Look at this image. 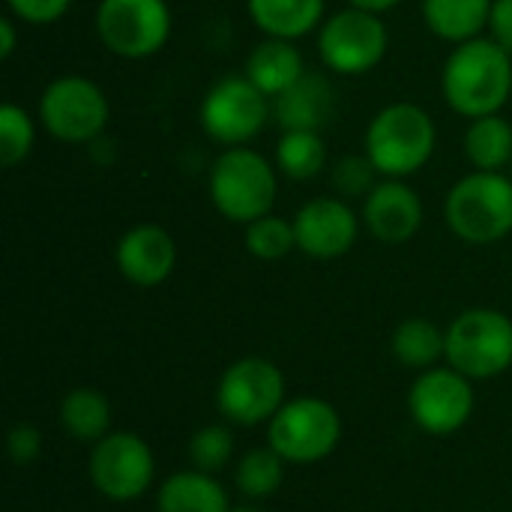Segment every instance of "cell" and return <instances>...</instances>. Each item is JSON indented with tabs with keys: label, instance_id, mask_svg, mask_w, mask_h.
I'll list each match as a JSON object with an SVG mask.
<instances>
[{
	"label": "cell",
	"instance_id": "6da1fadb",
	"mask_svg": "<svg viewBox=\"0 0 512 512\" xmlns=\"http://www.w3.org/2000/svg\"><path fill=\"white\" fill-rule=\"evenodd\" d=\"M444 99L462 117H489L498 114L512 93L510 51L495 39H468L462 42L444 66Z\"/></svg>",
	"mask_w": 512,
	"mask_h": 512
},
{
	"label": "cell",
	"instance_id": "7a4b0ae2",
	"mask_svg": "<svg viewBox=\"0 0 512 512\" xmlns=\"http://www.w3.org/2000/svg\"><path fill=\"white\" fill-rule=\"evenodd\" d=\"M435 123L432 117L411 102L387 105L375 114L366 132V156L393 180L417 174L435 153Z\"/></svg>",
	"mask_w": 512,
	"mask_h": 512
},
{
	"label": "cell",
	"instance_id": "3957f363",
	"mask_svg": "<svg viewBox=\"0 0 512 512\" xmlns=\"http://www.w3.org/2000/svg\"><path fill=\"white\" fill-rule=\"evenodd\" d=\"M450 231L474 246H489L512 231V180L501 171H474L459 180L444 204Z\"/></svg>",
	"mask_w": 512,
	"mask_h": 512
},
{
	"label": "cell",
	"instance_id": "277c9868",
	"mask_svg": "<svg viewBox=\"0 0 512 512\" xmlns=\"http://www.w3.org/2000/svg\"><path fill=\"white\" fill-rule=\"evenodd\" d=\"M210 198L225 219L249 225L273 210L276 174L261 153L249 147H231L210 171Z\"/></svg>",
	"mask_w": 512,
	"mask_h": 512
},
{
	"label": "cell",
	"instance_id": "5b68a950",
	"mask_svg": "<svg viewBox=\"0 0 512 512\" xmlns=\"http://www.w3.org/2000/svg\"><path fill=\"white\" fill-rule=\"evenodd\" d=\"M447 360L465 378H498L512 366V321L495 309H468L447 330Z\"/></svg>",
	"mask_w": 512,
	"mask_h": 512
},
{
	"label": "cell",
	"instance_id": "8992f818",
	"mask_svg": "<svg viewBox=\"0 0 512 512\" xmlns=\"http://www.w3.org/2000/svg\"><path fill=\"white\" fill-rule=\"evenodd\" d=\"M267 438L270 447L291 465L321 462L336 450L342 438V417L330 402L318 396L288 399L270 420Z\"/></svg>",
	"mask_w": 512,
	"mask_h": 512
},
{
	"label": "cell",
	"instance_id": "52a82bcc",
	"mask_svg": "<svg viewBox=\"0 0 512 512\" xmlns=\"http://www.w3.org/2000/svg\"><path fill=\"white\" fill-rule=\"evenodd\" d=\"M216 405L225 420L237 426H258L273 420L285 405V378L276 363L264 357H243L225 369Z\"/></svg>",
	"mask_w": 512,
	"mask_h": 512
},
{
	"label": "cell",
	"instance_id": "ba28073f",
	"mask_svg": "<svg viewBox=\"0 0 512 512\" xmlns=\"http://www.w3.org/2000/svg\"><path fill=\"white\" fill-rule=\"evenodd\" d=\"M39 120L57 141L90 144L108 123V99L93 81L66 75L45 87L39 99Z\"/></svg>",
	"mask_w": 512,
	"mask_h": 512
},
{
	"label": "cell",
	"instance_id": "9c48e42d",
	"mask_svg": "<svg viewBox=\"0 0 512 512\" xmlns=\"http://www.w3.org/2000/svg\"><path fill=\"white\" fill-rule=\"evenodd\" d=\"M96 33L102 45L120 57L138 60L156 54L171 33L165 0H102L96 9Z\"/></svg>",
	"mask_w": 512,
	"mask_h": 512
},
{
	"label": "cell",
	"instance_id": "30bf717a",
	"mask_svg": "<svg viewBox=\"0 0 512 512\" xmlns=\"http://www.w3.org/2000/svg\"><path fill=\"white\" fill-rule=\"evenodd\" d=\"M156 474V459L144 438L135 432H108L93 444L90 483L108 501L126 504L141 498Z\"/></svg>",
	"mask_w": 512,
	"mask_h": 512
},
{
	"label": "cell",
	"instance_id": "8fae6325",
	"mask_svg": "<svg viewBox=\"0 0 512 512\" xmlns=\"http://www.w3.org/2000/svg\"><path fill=\"white\" fill-rule=\"evenodd\" d=\"M318 51L327 69L339 75H363L387 54V27L375 12L351 6L327 18L318 33Z\"/></svg>",
	"mask_w": 512,
	"mask_h": 512
},
{
	"label": "cell",
	"instance_id": "7c38bea8",
	"mask_svg": "<svg viewBox=\"0 0 512 512\" xmlns=\"http://www.w3.org/2000/svg\"><path fill=\"white\" fill-rule=\"evenodd\" d=\"M267 120V96L243 75H228L216 81L201 102L204 132L228 147L252 141Z\"/></svg>",
	"mask_w": 512,
	"mask_h": 512
},
{
	"label": "cell",
	"instance_id": "4fadbf2b",
	"mask_svg": "<svg viewBox=\"0 0 512 512\" xmlns=\"http://www.w3.org/2000/svg\"><path fill=\"white\" fill-rule=\"evenodd\" d=\"M408 408L414 423L429 435H453L474 414V390L471 378L450 369H426L411 393Z\"/></svg>",
	"mask_w": 512,
	"mask_h": 512
},
{
	"label": "cell",
	"instance_id": "5bb4252c",
	"mask_svg": "<svg viewBox=\"0 0 512 512\" xmlns=\"http://www.w3.org/2000/svg\"><path fill=\"white\" fill-rule=\"evenodd\" d=\"M291 225L297 249L321 261L345 255L357 240V216L339 198H315L303 204Z\"/></svg>",
	"mask_w": 512,
	"mask_h": 512
},
{
	"label": "cell",
	"instance_id": "9a60e30c",
	"mask_svg": "<svg viewBox=\"0 0 512 512\" xmlns=\"http://www.w3.org/2000/svg\"><path fill=\"white\" fill-rule=\"evenodd\" d=\"M363 222L381 243H408L423 225V204L411 186L387 180L366 195Z\"/></svg>",
	"mask_w": 512,
	"mask_h": 512
},
{
	"label": "cell",
	"instance_id": "2e32d148",
	"mask_svg": "<svg viewBox=\"0 0 512 512\" xmlns=\"http://www.w3.org/2000/svg\"><path fill=\"white\" fill-rule=\"evenodd\" d=\"M177 261L174 240L159 225H138L126 231L117 243V267L138 288L162 285Z\"/></svg>",
	"mask_w": 512,
	"mask_h": 512
},
{
	"label": "cell",
	"instance_id": "e0dca14e",
	"mask_svg": "<svg viewBox=\"0 0 512 512\" xmlns=\"http://www.w3.org/2000/svg\"><path fill=\"white\" fill-rule=\"evenodd\" d=\"M336 96L324 75L306 72L297 84L276 96V120L285 132H321L333 117Z\"/></svg>",
	"mask_w": 512,
	"mask_h": 512
},
{
	"label": "cell",
	"instance_id": "ac0fdd59",
	"mask_svg": "<svg viewBox=\"0 0 512 512\" xmlns=\"http://www.w3.org/2000/svg\"><path fill=\"white\" fill-rule=\"evenodd\" d=\"M306 75L300 51L291 45V39H267L252 48L246 60V78L264 93V96H279L291 84H297Z\"/></svg>",
	"mask_w": 512,
	"mask_h": 512
},
{
	"label": "cell",
	"instance_id": "d6986e66",
	"mask_svg": "<svg viewBox=\"0 0 512 512\" xmlns=\"http://www.w3.org/2000/svg\"><path fill=\"white\" fill-rule=\"evenodd\" d=\"M159 512H228V495L216 483L213 474L204 471H180L168 477L156 498Z\"/></svg>",
	"mask_w": 512,
	"mask_h": 512
},
{
	"label": "cell",
	"instance_id": "ffe728a7",
	"mask_svg": "<svg viewBox=\"0 0 512 512\" xmlns=\"http://www.w3.org/2000/svg\"><path fill=\"white\" fill-rule=\"evenodd\" d=\"M492 0H423V18L429 30L447 42L477 39L489 27Z\"/></svg>",
	"mask_w": 512,
	"mask_h": 512
},
{
	"label": "cell",
	"instance_id": "44dd1931",
	"mask_svg": "<svg viewBox=\"0 0 512 512\" xmlns=\"http://www.w3.org/2000/svg\"><path fill=\"white\" fill-rule=\"evenodd\" d=\"M249 15L273 39H300L318 27L324 0H249Z\"/></svg>",
	"mask_w": 512,
	"mask_h": 512
},
{
	"label": "cell",
	"instance_id": "7402d4cb",
	"mask_svg": "<svg viewBox=\"0 0 512 512\" xmlns=\"http://www.w3.org/2000/svg\"><path fill=\"white\" fill-rule=\"evenodd\" d=\"M60 426L69 438L96 444L111 429V405L93 387H78L60 402Z\"/></svg>",
	"mask_w": 512,
	"mask_h": 512
},
{
	"label": "cell",
	"instance_id": "603a6c76",
	"mask_svg": "<svg viewBox=\"0 0 512 512\" xmlns=\"http://www.w3.org/2000/svg\"><path fill=\"white\" fill-rule=\"evenodd\" d=\"M465 153L477 171H501L512 162V126L498 117H477L465 132Z\"/></svg>",
	"mask_w": 512,
	"mask_h": 512
},
{
	"label": "cell",
	"instance_id": "cb8c5ba5",
	"mask_svg": "<svg viewBox=\"0 0 512 512\" xmlns=\"http://www.w3.org/2000/svg\"><path fill=\"white\" fill-rule=\"evenodd\" d=\"M393 354L408 369H432V363L447 357V333L429 318H408L393 333Z\"/></svg>",
	"mask_w": 512,
	"mask_h": 512
},
{
	"label": "cell",
	"instance_id": "d4e9b609",
	"mask_svg": "<svg viewBox=\"0 0 512 512\" xmlns=\"http://www.w3.org/2000/svg\"><path fill=\"white\" fill-rule=\"evenodd\" d=\"M285 459L273 450V447H258V450H249L240 465H237V474H234V483L237 489L249 498V501H264V498H273L282 483H285Z\"/></svg>",
	"mask_w": 512,
	"mask_h": 512
},
{
	"label": "cell",
	"instance_id": "484cf974",
	"mask_svg": "<svg viewBox=\"0 0 512 512\" xmlns=\"http://www.w3.org/2000/svg\"><path fill=\"white\" fill-rule=\"evenodd\" d=\"M276 162L291 180H312L327 165V144L321 132H285L276 147Z\"/></svg>",
	"mask_w": 512,
	"mask_h": 512
},
{
	"label": "cell",
	"instance_id": "4316f807",
	"mask_svg": "<svg viewBox=\"0 0 512 512\" xmlns=\"http://www.w3.org/2000/svg\"><path fill=\"white\" fill-rule=\"evenodd\" d=\"M297 246V237H294V225H288L285 219L279 216H261L255 222H249L246 228V249L261 258V261H279L285 258L291 249Z\"/></svg>",
	"mask_w": 512,
	"mask_h": 512
},
{
	"label": "cell",
	"instance_id": "83f0119b",
	"mask_svg": "<svg viewBox=\"0 0 512 512\" xmlns=\"http://www.w3.org/2000/svg\"><path fill=\"white\" fill-rule=\"evenodd\" d=\"M189 459L195 471H204V474L222 471L234 459V435L219 423L198 429L189 441Z\"/></svg>",
	"mask_w": 512,
	"mask_h": 512
},
{
	"label": "cell",
	"instance_id": "f1b7e54d",
	"mask_svg": "<svg viewBox=\"0 0 512 512\" xmlns=\"http://www.w3.org/2000/svg\"><path fill=\"white\" fill-rule=\"evenodd\" d=\"M33 147V120L18 105L0 108V162L6 168L18 165Z\"/></svg>",
	"mask_w": 512,
	"mask_h": 512
},
{
	"label": "cell",
	"instance_id": "f546056e",
	"mask_svg": "<svg viewBox=\"0 0 512 512\" xmlns=\"http://www.w3.org/2000/svg\"><path fill=\"white\" fill-rule=\"evenodd\" d=\"M375 174H378V168L372 165L369 156H342L333 168V186L345 198H360L378 186Z\"/></svg>",
	"mask_w": 512,
	"mask_h": 512
},
{
	"label": "cell",
	"instance_id": "4dcf8cb0",
	"mask_svg": "<svg viewBox=\"0 0 512 512\" xmlns=\"http://www.w3.org/2000/svg\"><path fill=\"white\" fill-rule=\"evenodd\" d=\"M6 450H9V459L15 465H21V468L30 465V462H36L39 453H42V435H39V429L30 426V423L12 426V432L6 438Z\"/></svg>",
	"mask_w": 512,
	"mask_h": 512
},
{
	"label": "cell",
	"instance_id": "1f68e13d",
	"mask_svg": "<svg viewBox=\"0 0 512 512\" xmlns=\"http://www.w3.org/2000/svg\"><path fill=\"white\" fill-rule=\"evenodd\" d=\"M72 0H9V9L27 24H51L57 21Z\"/></svg>",
	"mask_w": 512,
	"mask_h": 512
},
{
	"label": "cell",
	"instance_id": "d6a6232c",
	"mask_svg": "<svg viewBox=\"0 0 512 512\" xmlns=\"http://www.w3.org/2000/svg\"><path fill=\"white\" fill-rule=\"evenodd\" d=\"M489 30L492 39L512 54V0H492Z\"/></svg>",
	"mask_w": 512,
	"mask_h": 512
},
{
	"label": "cell",
	"instance_id": "836d02e7",
	"mask_svg": "<svg viewBox=\"0 0 512 512\" xmlns=\"http://www.w3.org/2000/svg\"><path fill=\"white\" fill-rule=\"evenodd\" d=\"M12 51H15V30H12V21L3 18L0 21V57L6 60L12 57Z\"/></svg>",
	"mask_w": 512,
	"mask_h": 512
},
{
	"label": "cell",
	"instance_id": "e575fe53",
	"mask_svg": "<svg viewBox=\"0 0 512 512\" xmlns=\"http://www.w3.org/2000/svg\"><path fill=\"white\" fill-rule=\"evenodd\" d=\"M399 0H351V6H357V9H366V12H387V9H393Z\"/></svg>",
	"mask_w": 512,
	"mask_h": 512
},
{
	"label": "cell",
	"instance_id": "d590c367",
	"mask_svg": "<svg viewBox=\"0 0 512 512\" xmlns=\"http://www.w3.org/2000/svg\"><path fill=\"white\" fill-rule=\"evenodd\" d=\"M228 512H264L261 507H255V504H240V507H231Z\"/></svg>",
	"mask_w": 512,
	"mask_h": 512
}]
</instances>
